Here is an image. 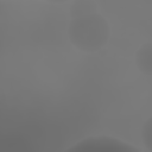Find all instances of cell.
Returning <instances> with one entry per match:
<instances>
[{
    "label": "cell",
    "mask_w": 152,
    "mask_h": 152,
    "mask_svg": "<svg viewBox=\"0 0 152 152\" xmlns=\"http://www.w3.org/2000/svg\"><path fill=\"white\" fill-rule=\"evenodd\" d=\"M64 152H141L138 147L108 135L86 138Z\"/></svg>",
    "instance_id": "7a4b0ae2"
},
{
    "label": "cell",
    "mask_w": 152,
    "mask_h": 152,
    "mask_svg": "<svg viewBox=\"0 0 152 152\" xmlns=\"http://www.w3.org/2000/svg\"><path fill=\"white\" fill-rule=\"evenodd\" d=\"M135 65L137 68L145 74L146 76H151L152 74V44L145 43L142 44L135 52Z\"/></svg>",
    "instance_id": "3957f363"
},
{
    "label": "cell",
    "mask_w": 152,
    "mask_h": 152,
    "mask_svg": "<svg viewBox=\"0 0 152 152\" xmlns=\"http://www.w3.org/2000/svg\"><path fill=\"white\" fill-rule=\"evenodd\" d=\"M97 5L91 0H78L74 1L70 6V15L71 19L81 18L84 15H89L96 13Z\"/></svg>",
    "instance_id": "277c9868"
},
{
    "label": "cell",
    "mask_w": 152,
    "mask_h": 152,
    "mask_svg": "<svg viewBox=\"0 0 152 152\" xmlns=\"http://www.w3.org/2000/svg\"><path fill=\"white\" fill-rule=\"evenodd\" d=\"M70 43L84 52L101 50L109 38V25L100 13H93L81 18L71 19L68 26Z\"/></svg>",
    "instance_id": "6da1fadb"
},
{
    "label": "cell",
    "mask_w": 152,
    "mask_h": 152,
    "mask_svg": "<svg viewBox=\"0 0 152 152\" xmlns=\"http://www.w3.org/2000/svg\"><path fill=\"white\" fill-rule=\"evenodd\" d=\"M152 120L151 118L146 120V122L142 126V141L148 151H151V145H152Z\"/></svg>",
    "instance_id": "5b68a950"
}]
</instances>
